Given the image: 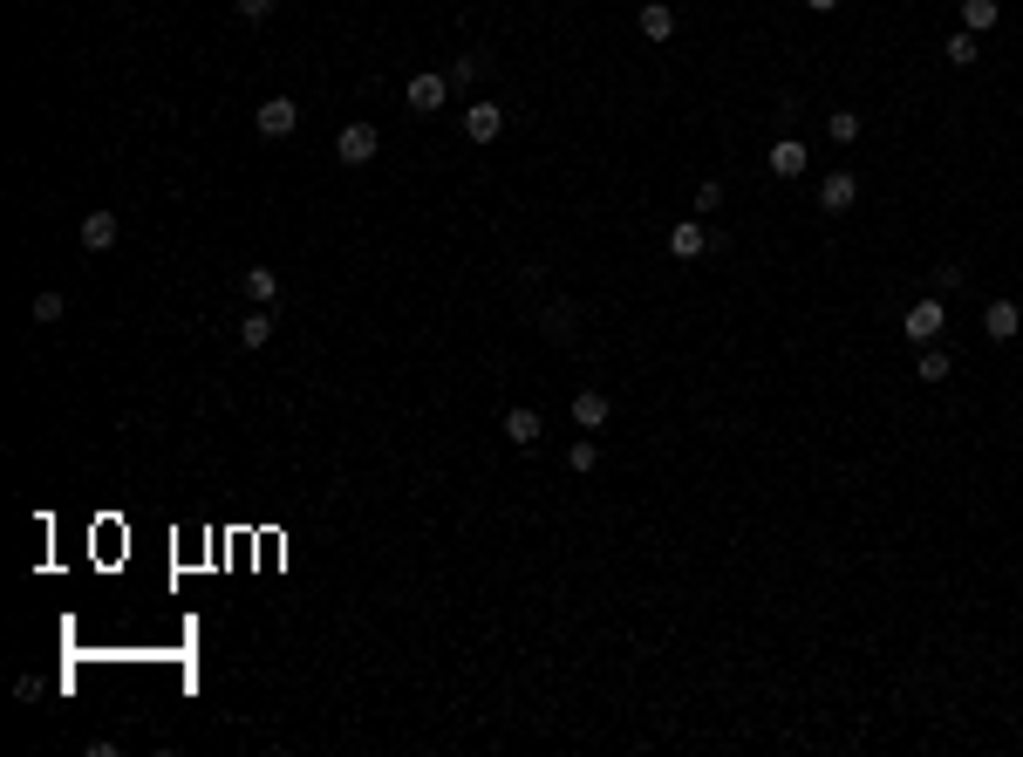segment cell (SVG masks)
Listing matches in <instances>:
<instances>
[{
	"label": "cell",
	"instance_id": "obj_9",
	"mask_svg": "<svg viewBox=\"0 0 1023 757\" xmlns=\"http://www.w3.org/2000/svg\"><path fill=\"white\" fill-rule=\"evenodd\" d=\"M764 171H771V178H785V185H792V178H805V144H798V137H778V144H771V157H764Z\"/></svg>",
	"mask_w": 1023,
	"mask_h": 757
},
{
	"label": "cell",
	"instance_id": "obj_1",
	"mask_svg": "<svg viewBox=\"0 0 1023 757\" xmlns=\"http://www.w3.org/2000/svg\"><path fill=\"white\" fill-rule=\"evenodd\" d=\"M948 328V307H942V294H921V301L908 307V321H901V335L914 341V348H928V341Z\"/></svg>",
	"mask_w": 1023,
	"mask_h": 757
},
{
	"label": "cell",
	"instance_id": "obj_24",
	"mask_svg": "<svg viewBox=\"0 0 1023 757\" xmlns=\"http://www.w3.org/2000/svg\"><path fill=\"white\" fill-rule=\"evenodd\" d=\"M717 205H723V185H717V178H703V185H696V212H717Z\"/></svg>",
	"mask_w": 1023,
	"mask_h": 757
},
{
	"label": "cell",
	"instance_id": "obj_26",
	"mask_svg": "<svg viewBox=\"0 0 1023 757\" xmlns=\"http://www.w3.org/2000/svg\"><path fill=\"white\" fill-rule=\"evenodd\" d=\"M962 280H969V273H962V266H935V287H942V294H955V287H962Z\"/></svg>",
	"mask_w": 1023,
	"mask_h": 757
},
{
	"label": "cell",
	"instance_id": "obj_2",
	"mask_svg": "<svg viewBox=\"0 0 1023 757\" xmlns=\"http://www.w3.org/2000/svg\"><path fill=\"white\" fill-rule=\"evenodd\" d=\"M403 103H410L417 116L444 110V103H451V76H437V69H417V76L403 82Z\"/></svg>",
	"mask_w": 1023,
	"mask_h": 757
},
{
	"label": "cell",
	"instance_id": "obj_14",
	"mask_svg": "<svg viewBox=\"0 0 1023 757\" xmlns=\"http://www.w3.org/2000/svg\"><path fill=\"white\" fill-rule=\"evenodd\" d=\"M642 35L648 41H669V35H676V7H669V0H642Z\"/></svg>",
	"mask_w": 1023,
	"mask_h": 757
},
{
	"label": "cell",
	"instance_id": "obj_11",
	"mask_svg": "<svg viewBox=\"0 0 1023 757\" xmlns=\"http://www.w3.org/2000/svg\"><path fill=\"white\" fill-rule=\"evenodd\" d=\"M239 294H246L253 307H273V294H280V273H273V266H246V273H239Z\"/></svg>",
	"mask_w": 1023,
	"mask_h": 757
},
{
	"label": "cell",
	"instance_id": "obj_10",
	"mask_svg": "<svg viewBox=\"0 0 1023 757\" xmlns=\"http://www.w3.org/2000/svg\"><path fill=\"white\" fill-rule=\"evenodd\" d=\"M607 417H614L607 389H580V396H573V423H580V430H607Z\"/></svg>",
	"mask_w": 1023,
	"mask_h": 757
},
{
	"label": "cell",
	"instance_id": "obj_6",
	"mask_svg": "<svg viewBox=\"0 0 1023 757\" xmlns=\"http://www.w3.org/2000/svg\"><path fill=\"white\" fill-rule=\"evenodd\" d=\"M853 205H860V178H853V171H833V178L819 185V212L839 219V212H853Z\"/></svg>",
	"mask_w": 1023,
	"mask_h": 757
},
{
	"label": "cell",
	"instance_id": "obj_17",
	"mask_svg": "<svg viewBox=\"0 0 1023 757\" xmlns=\"http://www.w3.org/2000/svg\"><path fill=\"white\" fill-rule=\"evenodd\" d=\"M567 464H573V471H580V478H587V471L601 464V444H594V430H580V437H573V444H567Z\"/></svg>",
	"mask_w": 1023,
	"mask_h": 757
},
{
	"label": "cell",
	"instance_id": "obj_4",
	"mask_svg": "<svg viewBox=\"0 0 1023 757\" xmlns=\"http://www.w3.org/2000/svg\"><path fill=\"white\" fill-rule=\"evenodd\" d=\"M382 151V130L376 123H341V137H335V157L341 164H376Z\"/></svg>",
	"mask_w": 1023,
	"mask_h": 757
},
{
	"label": "cell",
	"instance_id": "obj_15",
	"mask_svg": "<svg viewBox=\"0 0 1023 757\" xmlns=\"http://www.w3.org/2000/svg\"><path fill=\"white\" fill-rule=\"evenodd\" d=\"M996 21H1003V7H996V0H962V28H969V35H989Z\"/></svg>",
	"mask_w": 1023,
	"mask_h": 757
},
{
	"label": "cell",
	"instance_id": "obj_25",
	"mask_svg": "<svg viewBox=\"0 0 1023 757\" xmlns=\"http://www.w3.org/2000/svg\"><path fill=\"white\" fill-rule=\"evenodd\" d=\"M232 7H239V21H266V14H273L280 0H232Z\"/></svg>",
	"mask_w": 1023,
	"mask_h": 757
},
{
	"label": "cell",
	"instance_id": "obj_23",
	"mask_svg": "<svg viewBox=\"0 0 1023 757\" xmlns=\"http://www.w3.org/2000/svg\"><path fill=\"white\" fill-rule=\"evenodd\" d=\"M62 314H69V301H62V294H48V287H41V294H35V321H41V328H55V321H62Z\"/></svg>",
	"mask_w": 1023,
	"mask_h": 757
},
{
	"label": "cell",
	"instance_id": "obj_20",
	"mask_svg": "<svg viewBox=\"0 0 1023 757\" xmlns=\"http://www.w3.org/2000/svg\"><path fill=\"white\" fill-rule=\"evenodd\" d=\"M539 328H546L553 341H567V335H573V301H553L546 314H539Z\"/></svg>",
	"mask_w": 1023,
	"mask_h": 757
},
{
	"label": "cell",
	"instance_id": "obj_19",
	"mask_svg": "<svg viewBox=\"0 0 1023 757\" xmlns=\"http://www.w3.org/2000/svg\"><path fill=\"white\" fill-rule=\"evenodd\" d=\"M914 382H948V355L935 348V341L921 348V362H914Z\"/></svg>",
	"mask_w": 1023,
	"mask_h": 757
},
{
	"label": "cell",
	"instance_id": "obj_3",
	"mask_svg": "<svg viewBox=\"0 0 1023 757\" xmlns=\"http://www.w3.org/2000/svg\"><path fill=\"white\" fill-rule=\"evenodd\" d=\"M253 123H260V137H273V144H280V137H294V130H301V103H294V96H266L260 110H253Z\"/></svg>",
	"mask_w": 1023,
	"mask_h": 757
},
{
	"label": "cell",
	"instance_id": "obj_16",
	"mask_svg": "<svg viewBox=\"0 0 1023 757\" xmlns=\"http://www.w3.org/2000/svg\"><path fill=\"white\" fill-rule=\"evenodd\" d=\"M485 62H492V55H457L451 69H444V76H451V89H478V76H485Z\"/></svg>",
	"mask_w": 1023,
	"mask_h": 757
},
{
	"label": "cell",
	"instance_id": "obj_21",
	"mask_svg": "<svg viewBox=\"0 0 1023 757\" xmlns=\"http://www.w3.org/2000/svg\"><path fill=\"white\" fill-rule=\"evenodd\" d=\"M942 55L955 62V69H976V55H983V48H976V35L962 28V35H948V48H942Z\"/></svg>",
	"mask_w": 1023,
	"mask_h": 757
},
{
	"label": "cell",
	"instance_id": "obj_7",
	"mask_svg": "<svg viewBox=\"0 0 1023 757\" xmlns=\"http://www.w3.org/2000/svg\"><path fill=\"white\" fill-rule=\"evenodd\" d=\"M983 335H989V341H1017V335H1023V307L996 294V301L983 307Z\"/></svg>",
	"mask_w": 1023,
	"mask_h": 757
},
{
	"label": "cell",
	"instance_id": "obj_27",
	"mask_svg": "<svg viewBox=\"0 0 1023 757\" xmlns=\"http://www.w3.org/2000/svg\"><path fill=\"white\" fill-rule=\"evenodd\" d=\"M805 7H812V14H833V7H839V0H805Z\"/></svg>",
	"mask_w": 1023,
	"mask_h": 757
},
{
	"label": "cell",
	"instance_id": "obj_13",
	"mask_svg": "<svg viewBox=\"0 0 1023 757\" xmlns=\"http://www.w3.org/2000/svg\"><path fill=\"white\" fill-rule=\"evenodd\" d=\"M76 239L89 246V253H110L116 246V212H89V219L76 226Z\"/></svg>",
	"mask_w": 1023,
	"mask_h": 757
},
{
	"label": "cell",
	"instance_id": "obj_12",
	"mask_svg": "<svg viewBox=\"0 0 1023 757\" xmlns=\"http://www.w3.org/2000/svg\"><path fill=\"white\" fill-rule=\"evenodd\" d=\"M546 437V423H539V410H505V444H519V451H532Z\"/></svg>",
	"mask_w": 1023,
	"mask_h": 757
},
{
	"label": "cell",
	"instance_id": "obj_22",
	"mask_svg": "<svg viewBox=\"0 0 1023 757\" xmlns=\"http://www.w3.org/2000/svg\"><path fill=\"white\" fill-rule=\"evenodd\" d=\"M826 130H833V144H860V110H833Z\"/></svg>",
	"mask_w": 1023,
	"mask_h": 757
},
{
	"label": "cell",
	"instance_id": "obj_8",
	"mask_svg": "<svg viewBox=\"0 0 1023 757\" xmlns=\"http://www.w3.org/2000/svg\"><path fill=\"white\" fill-rule=\"evenodd\" d=\"M669 253H676V260H703V253H710V226H703V219H676V226H669Z\"/></svg>",
	"mask_w": 1023,
	"mask_h": 757
},
{
	"label": "cell",
	"instance_id": "obj_18",
	"mask_svg": "<svg viewBox=\"0 0 1023 757\" xmlns=\"http://www.w3.org/2000/svg\"><path fill=\"white\" fill-rule=\"evenodd\" d=\"M239 341H246V348H266V341H273V314H266V307H253V314L239 321Z\"/></svg>",
	"mask_w": 1023,
	"mask_h": 757
},
{
	"label": "cell",
	"instance_id": "obj_5",
	"mask_svg": "<svg viewBox=\"0 0 1023 757\" xmlns=\"http://www.w3.org/2000/svg\"><path fill=\"white\" fill-rule=\"evenodd\" d=\"M464 137H471V144H498V137H505V110L478 96V103L464 110Z\"/></svg>",
	"mask_w": 1023,
	"mask_h": 757
}]
</instances>
